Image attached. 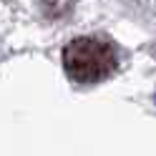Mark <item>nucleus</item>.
I'll list each match as a JSON object with an SVG mask.
<instances>
[{
	"label": "nucleus",
	"mask_w": 156,
	"mask_h": 156,
	"mask_svg": "<svg viewBox=\"0 0 156 156\" xmlns=\"http://www.w3.org/2000/svg\"><path fill=\"white\" fill-rule=\"evenodd\" d=\"M116 66L119 53L106 38L83 35L63 48V68L76 83H98L116 71Z\"/></svg>",
	"instance_id": "f257e3e1"
}]
</instances>
